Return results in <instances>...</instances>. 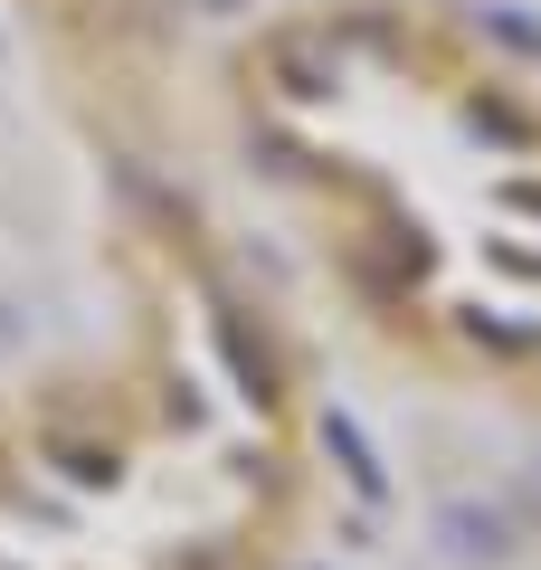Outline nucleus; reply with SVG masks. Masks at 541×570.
Masks as SVG:
<instances>
[{"label": "nucleus", "instance_id": "7ed1b4c3", "mask_svg": "<svg viewBox=\"0 0 541 570\" xmlns=\"http://www.w3.org/2000/svg\"><path fill=\"white\" fill-rule=\"evenodd\" d=\"M180 10L190 0H39V20L58 29V48H77L86 67H134V58H153L161 39L180 29Z\"/></svg>", "mask_w": 541, "mask_h": 570}, {"label": "nucleus", "instance_id": "f257e3e1", "mask_svg": "<svg viewBox=\"0 0 541 570\" xmlns=\"http://www.w3.org/2000/svg\"><path fill=\"white\" fill-rule=\"evenodd\" d=\"M266 181L361 343L541 419V77L419 0H285L219 58Z\"/></svg>", "mask_w": 541, "mask_h": 570}, {"label": "nucleus", "instance_id": "f03ea898", "mask_svg": "<svg viewBox=\"0 0 541 570\" xmlns=\"http://www.w3.org/2000/svg\"><path fill=\"white\" fill-rule=\"evenodd\" d=\"M314 494L295 333L200 209L153 200L105 333L0 390V570H295Z\"/></svg>", "mask_w": 541, "mask_h": 570}]
</instances>
